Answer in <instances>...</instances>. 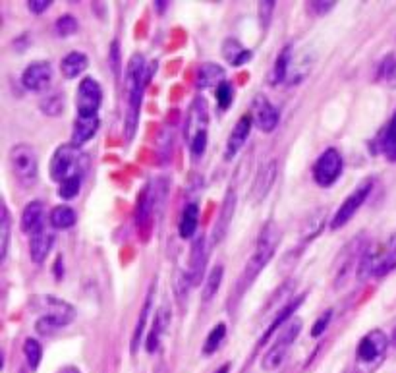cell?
I'll list each match as a JSON object with an SVG mask.
<instances>
[{"mask_svg":"<svg viewBox=\"0 0 396 373\" xmlns=\"http://www.w3.org/2000/svg\"><path fill=\"white\" fill-rule=\"evenodd\" d=\"M49 223L53 224V228H56V231H66V228H72L78 223V215H75V211L72 207L58 205V207H54L51 211Z\"/></svg>","mask_w":396,"mask_h":373,"instance_id":"4316f807","label":"cell"},{"mask_svg":"<svg viewBox=\"0 0 396 373\" xmlns=\"http://www.w3.org/2000/svg\"><path fill=\"white\" fill-rule=\"evenodd\" d=\"M273 12H275V2L273 0H265V2H259V20H261V27L267 30L271 23V18H273Z\"/></svg>","mask_w":396,"mask_h":373,"instance_id":"60d3db41","label":"cell"},{"mask_svg":"<svg viewBox=\"0 0 396 373\" xmlns=\"http://www.w3.org/2000/svg\"><path fill=\"white\" fill-rule=\"evenodd\" d=\"M171 307H168V304H163V306L157 310V315H155L153 323H151L149 336H147V352L153 354V352L157 350L159 344H161V338H163V335L166 333V329L171 327Z\"/></svg>","mask_w":396,"mask_h":373,"instance_id":"ac0fdd59","label":"cell"},{"mask_svg":"<svg viewBox=\"0 0 396 373\" xmlns=\"http://www.w3.org/2000/svg\"><path fill=\"white\" fill-rule=\"evenodd\" d=\"M221 83H225V68L207 62L197 70V78H195V85L199 90H207V87H218Z\"/></svg>","mask_w":396,"mask_h":373,"instance_id":"44dd1931","label":"cell"},{"mask_svg":"<svg viewBox=\"0 0 396 373\" xmlns=\"http://www.w3.org/2000/svg\"><path fill=\"white\" fill-rule=\"evenodd\" d=\"M396 269V231L377 250H364L359 259V276H385Z\"/></svg>","mask_w":396,"mask_h":373,"instance_id":"5b68a950","label":"cell"},{"mask_svg":"<svg viewBox=\"0 0 396 373\" xmlns=\"http://www.w3.org/2000/svg\"><path fill=\"white\" fill-rule=\"evenodd\" d=\"M299 331H302V319H290L278 333L277 341L271 346L269 352L263 356L261 360V369L267 373H273L275 369L283 366L286 354L290 350V346L294 344V341L298 338Z\"/></svg>","mask_w":396,"mask_h":373,"instance_id":"ba28073f","label":"cell"},{"mask_svg":"<svg viewBox=\"0 0 396 373\" xmlns=\"http://www.w3.org/2000/svg\"><path fill=\"white\" fill-rule=\"evenodd\" d=\"M292 64V47L286 45L280 51V54L275 60V66H273V74H271V80L273 83H283L286 78H288V68Z\"/></svg>","mask_w":396,"mask_h":373,"instance_id":"f546056e","label":"cell"},{"mask_svg":"<svg viewBox=\"0 0 396 373\" xmlns=\"http://www.w3.org/2000/svg\"><path fill=\"white\" fill-rule=\"evenodd\" d=\"M223 276H225V267L223 265H217V267L211 269L209 276H207V281L203 284V300L205 302H211V300L217 296L221 283H223Z\"/></svg>","mask_w":396,"mask_h":373,"instance_id":"4dcf8cb0","label":"cell"},{"mask_svg":"<svg viewBox=\"0 0 396 373\" xmlns=\"http://www.w3.org/2000/svg\"><path fill=\"white\" fill-rule=\"evenodd\" d=\"M234 101V90L228 82L221 83L217 87V105L221 106V111H226Z\"/></svg>","mask_w":396,"mask_h":373,"instance_id":"74e56055","label":"cell"},{"mask_svg":"<svg viewBox=\"0 0 396 373\" xmlns=\"http://www.w3.org/2000/svg\"><path fill=\"white\" fill-rule=\"evenodd\" d=\"M330 319H333V310H327L325 314L319 315V319L315 321L314 327H311V336H314V338H319V336L327 331V327H329Z\"/></svg>","mask_w":396,"mask_h":373,"instance_id":"ab89813d","label":"cell"},{"mask_svg":"<svg viewBox=\"0 0 396 373\" xmlns=\"http://www.w3.org/2000/svg\"><path fill=\"white\" fill-rule=\"evenodd\" d=\"M75 109H78V116L82 118H93L97 116L101 103H103V90L99 85L97 80L93 78H83L80 85H78V93H75Z\"/></svg>","mask_w":396,"mask_h":373,"instance_id":"30bf717a","label":"cell"},{"mask_svg":"<svg viewBox=\"0 0 396 373\" xmlns=\"http://www.w3.org/2000/svg\"><path fill=\"white\" fill-rule=\"evenodd\" d=\"M278 244H280V228L273 221H269V223L263 226L261 232H259V238H257V244H255V252L249 257V262L246 263L242 275L238 276L236 291H234V300L236 302L242 300V296L246 294V291H249V286L254 284V281L259 276V273L269 265L271 259L275 257Z\"/></svg>","mask_w":396,"mask_h":373,"instance_id":"7a4b0ae2","label":"cell"},{"mask_svg":"<svg viewBox=\"0 0 396 373\" xmlns=\"http://www.w3.org/2000/svg\"><path fill=\"white\" fill-rule=\"evenodd\" d=\"M51 82H53V66L47 60L31 62L30 66L23 70L22 83L27 91L43 93L51 87Z\"/></svg>","mask_w":396,"mask_h":373,"instance_id":"7c38bea8","label":"cell"},{"mask_svg":"<svg viewBox=\"0 0 396 373\" xmlns=\"http://www.w3.org/2000/svg\"><path fill=\"white\" fill-rule=\"evenodd\" d=\"M155 4H157L159 10H161V12H163V10H165L166 4H168V2H165V0H159V2H155Z\"/></svg>","mask_w":396,"mask_h":373,"instance_id":"bcb514c9","label":"cell"},{"mask_svg":"<svg viewBox=\"0 0 396 373\" xmlns=\"http://www.w3.org/2000/svg\"><path fill=\"white\" fill-rule=\"evenodd\" d=\"M252 126H254V118H252V114H244V116H240L238 122H236V126L232 128L230 135H228V140H226V147H225L226 161H232V159L238 155V151L244 147V143H246L247 137H249Z\"/></svg>","mask_w":396,"mask_h":373,"instance_id":"9a60e30c","label":"cell"},{"mask_svg":"<svg viewBox=\"0 0 396 373\" xmlns=\"http://www.w3.org/2000/svg\"><path fill=\"white\" fill-rule=\"evenodd\" d=\"M379 149L390 163H396V112L379 140Z\"/></svg>","mask_w":396,"mask_h":373,"instance_id":"f1b7e54d","label":"cell"},{"mask_svg":"<svg viewBox=\"0 0 396 373\" xmlns=\"http://www.w3.org/2000/svg\"><path fill=\"white\" fill-rule=\"evenodd\" d=\"M41 111L49 114V116H60L62 112H64V106H66V101H64V93H60V91H54L51 95H45V97L41 99Z\"/></svg>","mask_w":396,"mask_h":373,"instance_id":"1f68e13d","label":"cell"},{"mask_svg":"<svg viewBox=\"0 0 396 373\" xmlns=\"http://www.w3.org/2000/svg\"><path fill=\"white\" fill-rule=\"evenodd\" d=\"M51 4H53V0H30L27 8H30V12H33V14H43V12H47L51 8Z\"/></svg>","mask_w":396,"mask_h":373,"instance_id":"ee69618b","label":"cell"},{"mask_svg":"<svg viewBox=\"0 0 396 373\" xmlns=\"http://www.w3.org/2000/svg\"><path fill=\"white\" fill-rule=\"evenodd\" d=\"M207 262V252H205V236H197L192 244V254H190V271L187 275L192 279V284H199L203 275V267Z\"/></svg>","mask_w":396,"mask_h":373,"instance_id":"d6986e66","label":"cell"},{"mask_svg":"<svg viewBox=\"0 0 396 373\" xmlns=\"http://www.w3.org/2000/svg\"><path fill=\"white\" fill-rule=\"evenodd\" d=\"M379 78L385 80V83L389 85L390 90H396V60H392L390 56L387 59V62L381 66Z\"/></svg>","mask_w":396,"mask_h":373,"instance_id":"f35d334b","label":"cell"},{"mask_svg":"<svg viewBox=\"0 0 396 373\" xmlns=\"http://www.w3.org/2000/svg\"><path fill=\"white\" fill-rule=\"evenodd\" d=\"M10 228H12V221H10V213H8L6 205H2V216H0V262H6L8 255V244H10Z\"/></svg>","mask_w":396,"mask_h":373,"instance_id":"d6a6232c","label":"cell"},{"mask_svg":"<svg viewBox=\"0 0 396 373\" xmlns=\"http://www.w3.org/2000/svg\"><path fill=\"white\" fill-rule=\"evenodd\" d=\"M304 298H306V296L302 294V296H298V298H296V300H292V302H288V304H286V306H284L283 310L278 312V315H277V317H275V319H273V323H271V325H269V329L265 331V335L261 336V341H259V344L267 343L273 333H277L278 329L284 327V323L290 319L292 314H296V310H298V307L302 306V302H304Z\"/></svg>","mask_w":396,"mask_h":373,"instance_id":"484cf974","label":"cell"},{"mask_svg":"<svg viewBox=\"0 0 396 373\" xmlns=\"http://www.w3.org/2000/svg\"><path fill=\"white\" fill-rule=\"evenodd\" d=\"M82 182H83V176H78V178H72V180H66V182H62L58 186V195L62 200H74L75 195L80 194V190H82Z\"/></svg>","mask_w":396,"mask_h":373,"instance_id":"8d00e7d4","label":"cell"},{"mask_svg":"<svg viewBox=\"0 0 396 373\" xmlns=\"http://www.w3.org/2000/svg\"><path fill=\"white\" fill-rule=\"evenodd\" d=\"M54 31H56L58 37H70V35H74L75 31H78V20L70 14L60 16L56 23H54Z\"/></svg>","mask_w":396,"mask_h":373,"instance_id":"d590c367","label":"cell"},{"mask_svg":"<svg viewBox=\"0 0 396 373\" xmlns=\"http://www.w3.org/2000/svg\"><path fill=\"white\" fill-rule=\"evenodd\" d=\"M389 350V338L381 329H373L361 336L356 348V364L361 373H373L381 366Z\"/></svg>","mask_w":396,"mask_h":373,"instance_id":"8992f818","label":"cell"},{"mask_svg":"<svg viewBox=\"0 0 396 373\" xmlns=\"http://www.w3.org/2000/svg\"><path fill=\"white\" fill-rule=\"evenodd\" d=\"M335 4H337V2H333V0H325V2H323V0H311V2H309V8H311L317 16H325L329 14L330 10L335 8Z\"/></svg>","mask_w":396,"mask_h":373,"instance_id":"b9f144b4","label":"cell"},{"mask_svg":"<svg viewBox=\"0 0 396 373\" xmlns=\"http://www.w3.org/2000/svg\"><path fill=\"white\" fill-rule=\"evenodd\" d=\"M151 307H153V286H151L149 294L145 298V304H143L142 312H140V317H137V323H135L134 335H132V354L137 352V346H140V341H142L143 331H145V325H147V319H149Z\"/></svg>","mask_w":396,"mask_h":373,"instance_id":"83f0119b","label":"cell"},{"mask_svg":"<svg viewBox=\"0 0 396 373\" xmlns=\"http://www.w3.org/2000/svg\"><path fill=\"white\" fill-rule=\"evenodd\" d=\"M223 56L232 66H244L252 60V51L242 45L238 39H226L223 43Z\"/></svg>","mask_w":396,"mask_h":373,"instance_id":"cb8c5ba5","label":"cell"},{"mask_svg":"<svg viewBox=\"0 0 396 373\" xmlns=\"http://www.w3.org/2000/svg\"><path fill=\"white\" fill-rule=\"evenodd\" d=\"M234 213H236V190H234V188H228L225 200H223L221 213H218L217 216V223L213 226V244H221V242L226 238L232 219H234Z\"/></svg>","mask_w":396,"mask_h":373,"instance_id":"5bb4252c","label":"cell"},{"mask_svg":"<svg viewBox=\"0 0 396 373\" xmlns=\"http://www.w3.org/2000/svg\"><path fill=\"white\" fill-rule=\"evenodd\" d=\"M85 166H87V161H85V155L80 151V147L66 143V145H60L58 149L54 151L49 172H51V178L54 182H58L60 186L66 180L85 176Z\"/></svg>","mask_w":396,"mask_h":373,"instance_id":"277c9868","label":"cell"},{"mask_svg":"<svg viewBox=\"0 0 396 373\" xmlns=\"http://www.w3.org/2000/svg\"><path fill=\"white\" fill-rule=\"evenodd\" d=\"M228 369H230V364H225V366L221 367L217 373H228Z\"/></svg>","mask_w":396,"mask_h":373,"instance_id":"7dc6e473","label":"cell"},{"mask_svg":"<svg viewBox=\"0 0 396 373\" xmlns=\"http://www.w3.org/2000/svg\"><path fill=\"white\" fill-rule=\"evenodd\" d=\"M22 231L30 236H35L39 232L45 231V209L41 202H30L22 213Z\"/></svg>","mask_w":396,"mask_h":373,"instance_id":"e0dca14e","label":"cell"},{"mask_svg":"<svg viewBox=\"0 0 396 373\" xmlns=\"http://www.w3.org/2000/svg\"><path fill=\"white\" fill-rule=\"evenodd\" d=\"M153 66L157 64H145L142 54H134L126 68V116H124V134L128 142H132L137 124H140V111H142V99L145 87L153 74Z\"/></svg>","mask_w":396,"mask_h":373,"instance_id":"6da1fadb","label":"cell"},{"mask_svg":"<svg viewBox=\"0 0 396 373\" xmlns=\"http://www.w3.org/2000/svg\"><path fill=\"white\" fill-rule=\"evenodd\" d=\"M109 60H111V66H113V72L114 75L118 78L120 75V51H118V41H113V45H111V51H109Z\"/></svg>","mask_w":396,"mask_h":373,"instance_id":"7bdbcfd3","label":"cell"},{"mask_svg":"<svg viewBox=\"0 0 396 373\" xmlns=\"http://www.w3.org/2000/svg\"><path fill=\"white\" fill-rule=\"evenodd\" d=\"M390 343H392L396 346V327L392 329V335H390Z\"/></svg>","mask_w":396,"mask_h":373,"instance_id":"c3c4849f","label":"cell"},{"mask_svg":"<svg viewBox=\"0 0 396 373\" xmlns=\"http://www.w3.org/2000/svg\"><path fill=\"white\" fill-rule=\"evenodd\" d=\"M371 188H373V180H364V182L344 200L342 205H340L337 213H335V216L330 219V231H338V228H342V226H346V224L350 223L352 216L358 213L359 207H361V205L366 203L367 197H369Z\"/></svg>","mask_w":396,"mask_h":373,"instance_id":"9c48e42d","label":"cell"},{"mask_svg":"<svg viewBox=\"0 0 396 373\" xmlns=\"http://www.w3.org/2000/svg\"><path fill=\"white\" fill-rule=\"evenodd\" d=\"M252 118H254L255 126L259 128L261 132L271 134L278 126L280 114L265 95H255L254 103H252Z\"/></svg>","mask_w":396,"mask_h":373,"instance_id":"4fadbf2b","label":"cell"},{"mask_svg":"<svg viewBox=\"0 0 396 373\" xmlns=\"http://www.w3.org/2000/svg\"><path fill=\"white\" fill-rule=\"evenodd\" d=\"M87 66H89L87 56L83 53L74 51V53L66 54V56L62 59V62H60V72H62V75H64L66 80H75L78 75H82L83 72L87 70Z\"/></svg>","mask_w":396,"mask_h":373,"instance_id":"603a6c76","label":"cell"},{"mask_svg":"<svg viewBox=\"0 0 396 373\" xmlns=\"http://www.w3.org/2000/svg\"><path fill=\"white\" fill-rule=\"evenodd\" d=\"M99 116H93V118H82V116H75L74 120V130H72V145L74 147H82L83 143H87L97 134L99 130Z\"/></svg>","mask_w":396,"mask_h":373,"instance_id":"ffe728a7","label":"cell"},{"mask_svg":"<svg viewBox=\"0 0 396 373\" xmlns=\"http://www.w3.org/2000/svg\"><path fill=\"white\" fill-rule=\"evenodd\" d=\"M8 161L12 166L14 176L23 186H33L39 178V157L37 151L27 143H18L8 153Z\"/></svg>","mask_w":396,"mask_h":373,"instance_id":"52a82bcc","label":"cell"},{"mask_svg":"<svg viewBox=\"0 0 396 373\" xmlns=\"http://www.w3.org/2000/svg\"><path fill=\"white\" fill-rule=\"evenodd\" d=\"M197 221H199V205L194 202L186 203V207L182 209V215H180V238H192L197 231Z\"/></svg>","mask_w":396,"mask_h":373,"instance_id":"d4e9b609","label":"cell"},{"mask_svg":"<svg viewBox=\"0 0 396 373\" xmlns=\"http://www.w3.org/2000/svg\"><path fill=\"white\" fill-rule=\"evenodd\" d=\"M39 312L41 317L35 323L39 335H53L54 331L70 325L75 317V310L64 300L56 296H41L39 298Z\"/></svg>","mask_w":396,"mask_h":373,"instance_id":"3957f363","label":"cell"},{"mask_svg":"<svg viewBox=\"0 0 396 373\" xmlns=\"http://www.w3.org/2000/svg\"><path fill=\"white\" fill-rule=\"evenodd\" d=\"M277 174H278V166H277V161L275 159H271L269 163L261 166V171L259 174L255 176V182L254 186H252V202L257 205V203H261L269 192L273 190L275 186V180H277Z\"/></svg>","mask_w":396,"mask_h":373,"instance_id":"2e32d148","label":"cell"},{"mask_svg":"<svg viewBox=\"0 0 396 373\" xmlns=\"http://www.w3.org/2000/svg\"><path fill=\"white\" fill-rule=\"evenodd\" d=\"M58 373H82L78 367H74V366H66V367H62Z\"/></svg>","mask_w":396,"mask_h":373,"instance_id":"f6af8a7d","label":"cell"},{"mask_svg":"<svg viewBox=\"0 0 396 373\" xmlns=\"http://www.w3.org/2000/svg\"><path fill=\"white\" fill-rule=\"evenodd\" d=\"M23 356L27 360V366L31 369H37L39 364H41V358H43V348H41L39 341L25 338V343H23Z\"/></svg>","mask_w":396,"mask_h":373,"instance_id":"e575fe53","label":"cell"},{"mask_svg":"<svg viewBox=\"0 0 396 373\" xmlns=\"http://www.w3.org/2000/svg\"><path fill=\"white\" fill-rule=\"evenodd\" d=\"M226 336V325L225 323H217L215 327L211 329V333L207 335L205 338V344H203V354H213V352H217V348L223 344Z\"/></svg>","mask_w":396,"mask_h":373,"instance_id":"836d02e7","label":"cell"},{"mask_svg":"<svg viewBox=\"0 0 396 373\" xmlns=\"http://www.w3.org/2000/svg\"><path fill=\"white\" fill-rule=\"evenodd\" d=\"M342 174V155L335 147L325 149L314 164V180L321 188L333 186Z\"/></svg>","mask_w":396,"mask_h":373,"instance_id":"8fae6325","label":"cell"},{"mask_svg":"<svg viewBox=\"0 0 396 373\" xmlns=\"http://www.w3.org/2000/svg\"><path fill=\"white\" fill-rule=\"evenodd\" d=\"M54 246V234L53 232H39L35 236H31L30 240V255L33 263H43L47 259V255L51 254V250Z\"/></svg>","mask_w":396,"mask_h":373,"instance_id":"7402d4cb","label":"cell"}]
</instances>
